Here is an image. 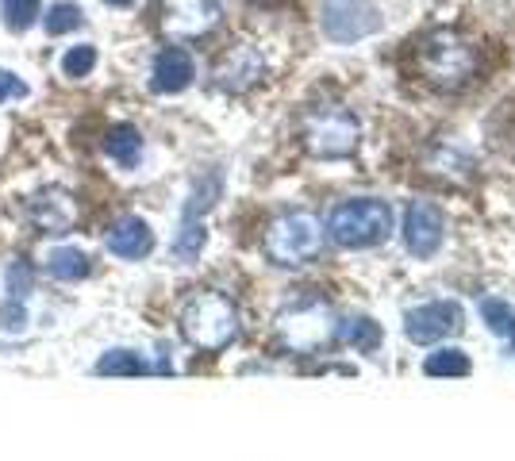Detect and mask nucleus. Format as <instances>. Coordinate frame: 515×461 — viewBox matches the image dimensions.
Instances as JSON below:
<instances>
[{
	"label": "nucleus",
	"mask_w": 515,
	"mask_h": 461,
	"mask_svg": "<svg viewBox=\"0 0 515 461\" xmlns=\"http://www.w3.org/2000/svg\"><path fill=\"white\" fill-rule=\"evenodd\" d=\"M181 335L204 354H220L239 339V308L223 292H197L181 308Z\"/></svg>",
	"instance_id": "1"
},
{
	"label": "nucleus",
	"mask_w": 515,
	"mask_h": 461,
	"mask_svg": "<svg viewBox=\"0 0 515 461\" xmlns=\"http://www.w3.org/2000/svg\"><path fill=\"white\" fill-rule=\"evenodd\" d=\"M335 246H346V250H366V246H377L389 239L393 231V212L385 200H373V196H358V200H343L331 208L327 216V227Z\"/></svg>",
	"instance_id": "2"
},
{
	"label": "nucleus",
	"mask_w": 515,
	"mask_h": 461,
	"mask_svg": "<svg viewBox=\"0 0 515 461\" xmlns=\"http://www.w3.org/2000/svg\"><path fill=\"white\" fill-rule=\"evenodd\" d=\"M416 66L431 85H439V89H462L469 77H473L477 58H473V47H469L466 39H458L454 31H435V35H427L419 43Z\"/></svg>",
	"instance_id": "3"
},
{
	"label": "nucleus",
	"mask_w": 515,
	"mask_h": 461,
	"mask_svg": "<svg viewBox=\"0 0 515 461\" xmlns=\"http://www.w3.org/2000/svg\"><path fill=\"white\" fill-rule=\"evenodd\" d=\"M323 246V227L312 212H285L266 231V258L273 266H304Z\"/></svg>",
	"instance_id": "4"
},
{
	"label": "nucleus",
	"mask_w": 515,
	"mask_h": 461,
	"mask_svg": "<svg viewBox=\"0 0 515 461\" xmlns=\"http://www.w3.org/2000/svg\"><path fill=\"white\" fill-rule=\"evenodd\" d=\"M273 331H277L281 350H289V354H316V350H323L327 342L335 339L339 319L331 316L327 304L304 300V304H293L289 312H281Z\"/></svg>",
	"instance_id": "5"
},
{
	"label": "nucleus",
	"mask_w": 515,
	"mask_h": 461,
	"mask_svg": "<svg viewBox=\"0 0 515 461\" xmlns=\"http://www.w3.org/2000/svg\"><path fill=\"white\" fill-rule=\"evenodd\" d=\"M304 146L316 158H346L358 146V120L346 108H312L304 116Z\"/></svg>",
	"instance_id": "6"
},
{
	"label": "nucleus",
	"mask_w": 515,
	"mask_h": 461,
	"mask_svg": "<svg viewBox=\"0 0 515 461\" xmlns=\"http://www.w3.org/2000/svg\"><path fill=\"white\" fill-rule=\"evenodd\" d=\"M381 27L373 0H323V31L335 43H358Z\"/></svg>",
	"instance_id": "7"
},
{
	"label": "nucleus",
	"mask_w": 515,
	"mask_h": 461,
	"mask_svg": "<svg viewBox=\"0 0 515 461\" xmlns=\"http://www.w3.org/2000/svg\"><path fill=\"white\" fill-rule=\"evenodd\" d=\"M220 0H162V31L170 39H200L220 24Z\"/></svg>",
	"instance_id": "8"
},
{
	"label": "nucleus",
	"mask_w": 515,
	"mask_h": 461,
	"mask_svg": "<svg viewBox=\"0 0 515 461\" xmlns=\"http://www.w3.org/2000/svg\"><path fill=\"white\" fill-rule=\"evenodd\" d=\"M466 323V312L454 300H435V304H419L404 319V335L412 342H439L458 335Z\"/></svg>",
	"instance_id": "9"
},
{
	"label": "nucleus",
	"mask_w": 515,
	"mask_h": 461,
	"mask_svg": "<svg viewBox=\"0 0 515 461\" xmlns=\"http://www.w3.org/2000/svg\"><path fill=\"white\" fill-rule=\"evenodd\" d=\"M27 216H31V223H35L43 235H66V231L77 227L81 208H77V200L66 193V189L50 185V189H39V193L27 200Z\"/></svg>",
	"instance_id": "10"
},
{
	"label": "nucleus",
	"mask_w": 515,
	"mask_h": 461,
	"mask_svg": "<svg viewBox=\"0 0 515 461\" xmlns=\"http://www.w3.org/2000/svg\"><path fill=\"white\" fill-rule=\"evenodd\" d=\"M442 235H446V223H442V212L427 200H416L404 216V246L416 254V258H431L442 246Z\"/></svg>",
	"instance_id": "11"
},
{
	"label": "nucleus",
	"mask_w": 515,
	"mask_h": 461,
	"mask_svg": "<svg viewBox=\"0 0 515 461\" xmlns=\"http://www.w3.org/2000/svg\"><path fill=\"white\" fill-rule=\"evenodd\" d=\"M262 73H266V62H262V54L254 47H235L227 50L220 58V66H216V89L223 93H246L250 85H258L262 81Z\"/></svg>",
	"instance_id": "12"
},
{
	"label": "nucleus",
	"mask_w": 515,
	"mask_h": 461,
	"mask_svg": "<svg viewBox=\"0 0 515 461\" xmlns=\"http://www.w3.org/2000/svg\"><path fill=\"white\" fill-rule=\"evenodd\" d=\"M193 77H197V66L189 58V50L162 47L154 58V70H150V89L154 93H181L193 85Z\"/></svg>",
	"instance_id": "13"
},
{
	"label": "nucleus",
	"mask_w": 515,
	"mask_h": 461,
	"mask_svg": "<svg viewBox=\"0 0 515 461\" xmlns=\"http://www.w3.org/2000/svg\"><path fill=\"white\" fill-rule=\"evenodd\" d=\"M108 250H112L116 258H123V262L147 258L150 250H154V231H150V223L139 216L116 219L112 231H108Z\"/></svg>",
	"instance_id": "14"
},
{
	"label": "nucleus",
	"mask_w": 515,
	"mask_h": 461,
	"mask_svg": "<svg viewBox=\"0 0 515 461\" xmlns=\"http://www.w3.org/2000/svg\"><path fill=\"white\" fill-rule=\"evenodd\" d=\"M27 296H31V266H27V262H12V266H8V304H4V312H0L4 331H24Z\"/></svg>",
	"instance_id": "15"
},
{
	"label": "nucleus",
	"mask_w": 515,
	"mask_h": 461,
	"mask_svg": "<svg viewBox=\"0 0 515 461\" xmlns=\"http://www.w3.org/2000/svg\"><path fill=\"white\" fill-rule=\"evenodd\" d=\"M104 150H108L112 162H120L123 170L139 166V162H143V135H139V127L116 123V127L104 135Z\"/></svg>",
	"instance_id": "16"
},
{
	"label": "nucleus",
	"mask_w": 515,
	"mask_h": 461,
	"mask_svg": "<svg viewBox=\"0 0 515 461\" xmlns=\"http://www.w3.org/2000/svg\"><path fill=\"white\" fill-rule=\"evenodd\" d=\"M47 273L54 281H85L93 273V258L77 246H58L47 254Z\"/></svg>",
	"instance_id": "17"
},
{
	"label": "nucleus",
	"mask_w": 515,
	"mask_h": 461,
	"mask_svg": "<svg viewBox=\"0 0 515 461\" xmlns=\"http://www.w3.org/2000/svg\"><path fill=\"white\" fill-rule=\"evenodd\" d=\"M339 339L346 342V346H354V350H362V354H373L377 346H381V327L373 323V319H366V316H346V319H339V331H335Z\"/></svg>",
	"instance_id": "18"
},
{
	"label": "nucleus",
	"mask_w": 515,
	"mask_h": 461,
	"mask_svg": "<svg viewBox=\"0 0 515 461\" xmlns=\"http://www.w3.org/2000/svg\"><path fill=\"white\" fill-rule=\"evenodd\" d=\"M97 373L100 377H143V373H154V365L143 362L135 350H108L100 354Z\"/></svg>",
	"instance_id": "19"
},
{
	"label": "nucleus",
	"mask_w": 515,
	"mask_h": 461,
	"mask_svg": "<svg viewBox=\"0 0 515 461\" xmlns=\"http://www.w3.org/2000/svg\"><path fill=\"white\" fill-rule=\"evenodd\" d=\"M423 369H427L431 377H466V373H469V358L462 354V350L446 346V350H435V354H427Z\"/></svg>",
	"instance_id": "20"
},
{
	"label": "nucleus",
	"mask_w": 515,
	"mask_h": 461,
	"mask_svg": "<svg viewBox=\"0 0 515 461\" xmlns=\"http://www.w3.org/2000/svg\"><path fill=\"white\" fill-rule=\"evenodd\" d=\"M481 316H485V323H489L496 335L508 339V350L515 354V308L512 304H504V300H485V304H481Z\"/></svg>",
	"instance_id": "21"
},
{
	"label": "nucleus",
	"mask_w": 515,
	"mask_h": 461,
	"mask_svg": "<svg viewBox=\"0 0 515 461\" xmlns=\"http://www.w3.org/2000/svg\"><path fill=\"white\" fill-rule=\"evenodd\" d=\"M85 24V16H81V8H77L74 0H58V4H50L47 16H43V27H47L50 35H66V31H74V27Z\"/></svg>",
	"instance_id": "22"
},
{
	"label": "nucleus",
	"mask_w": 515,
	"mask_h": 461,
	"mask_svg": "<svg viewBox=\"0 0 515 461\" xmlns=\"http://www.w3.org/2000/svg\"><path fill=\"white\" fill-rule=\"evenodd\" d=\"M39 12H43V0H4V24H8V31H27L39 20Z\"/></svg>",
	"instance_id": "23"
},
{
	"label": "nucleus",
	"mask_w": 515,
	"mask_h": 461,
	"mask_svg": "<svg viewBox=\"0 0 515 461\" xmlns=\"http://www.w3.org/2000/svg\"><path fill=\"white\" fill-rule=\"evenodd\" d=\"M216 196H220V173L200 177L197 189H193V200H189V208H185V219H200L212 204H216Z\"/></svg>",
	"instance_id": "24"
},
{
	"label": "nucleus",
	"mask_w": 515,
	"mask_h": 461,
	"mask_svg": "<svg viewBox=\"0 0 515 461\" xmlns=\"http://www.w3.org/2000/svg\"><path fill=\"white\" fill-rule=\"evenodd\" d=\"M200 246H204V223H200V219H185V223H181V235H177V243H173L177 262H193L200 254Z\"/></svg>",
	"instance_id": "25"
},
{
	"label": "nucleus",
	"mask_w": 515,
	"mask_h": 461,
	"mask_svg": "<svg viewBox=\"0 0 515 461\" xmlns=\"http://www.w3.org/2000/svg\"><path fill=\"white\" fill-rule=\"evenodd\" d=\"M93 66H97V47L93 43H77V47L62 54V73L66 77H89Z\"/></svg>",
	"instance_id": "26"
},
{
	"label": "nucleus",
	"mask_w": 515,
	"mask_h": 461,
	"mask_svg": "<svg viewBox=\"0 0 515 461\" xmlns=\"http://www.w3.org/2000/svg\"><path fill=\"white\" fill-rule=\"evenodd\" d=\"M31 89H27L24 77H16L12 70H0V104L4 100H24Z\"/></svg>",
	"instance_id": "27"
},
{
	"label": "nucleus",
	"mask_w": 515,
	"mask_h": 461,
	"mask_svg": "<svg viewBox=\"0 0 515 461\" xmlns=\"http://www.w3.org/2000/svg\"><path fill=\"white\" fill-rule=\"evenodd\" d=\"M104 4H112V8H127V4H135V0H104Z\"/></svg>",
	"instance_id": "28"
}]
</instances>
